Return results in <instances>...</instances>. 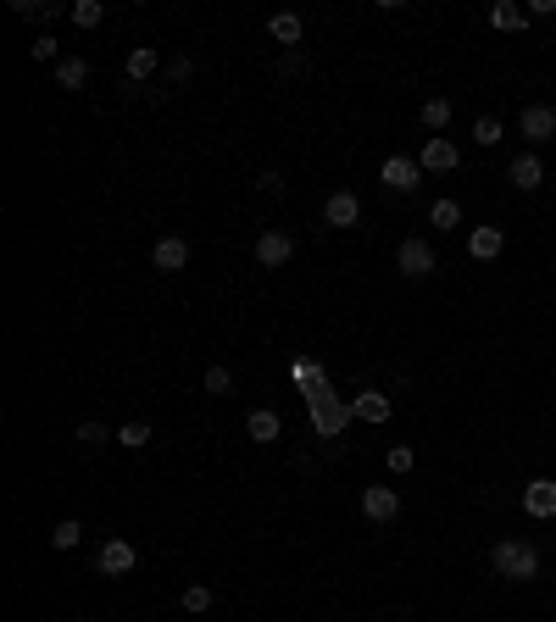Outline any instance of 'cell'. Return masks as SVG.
I'll use <instances>...</instances> for the list:
<instances>
[{
	"mask_svg": "<svg viewBox=\"0 0 556 622\" xmlns=\"http://www.w3.org/2000/svg\"><path fill=\"white\" fill-rule=\"evenodd\" d=\"M489 567H496V578L529 584V578H540V545L534 539H496L489 545Z\"/></svg>",
	"mask_w": 556,
	"mask_h": 622,
	"instance_id": "1",
	"label": "cell"
},
{
	"mask_svg": "<svg viewBox=\"0 0 556 622\" xmlns=\"http://www.w3.org/2000/svg\"><path fill=\"white\" fill-rule=\"evenodd\" d=\"M395 267H401V273L406 278H435V245H428V239H418V234H411V239H401V251H395Z\"/></svg>",
	"mask_w": 556,
	"mask_h": 622,
	"instance_id": "2",
	"label": "cell"
},
{
	"mask_svg": "<svg viewBox=\"0 0 556 622\" xmlns=\"http://www.w3.org/2000/svg\"><path fill=\"white\" fill-rule=\"evenodd\" d=\"M95 567H100V578H129L139 567V550L129 545V539H106V545L95 550Z\"/></svg>",
	"mask_w": 556,
	"mask_h": 622,
	"instance_id": "3",
	"label": "cell"
},
{
	"mask_svg": "<svg viewBox=\"0 0 556 622\" xmlns=\"http://www.w3.org/2000/svg\"><path fill=\"white\" fill-rule=\"evenodd\" d=\"M290 256H295V239L284 228H262L256 234V267H290Z\"/></svg>",
	"mask_w": 556,
	"mask_h": 622,
	"instance_id": "4",
	"label": "cell"
},
{
	"mask_svg": "<svg viewBox=\"0 0 556 622\" xmlns=\"http://www.w3.org/2000/svg\"><path fill=\"white\" fill-rule=\"evenodd\" d=\"M379 178H384V190H395V195H411L423 183V167L411 156H389L384 167H379Z\"/></svg>",
	"mask_w": 556,
	"mask_h": 622,
	"instance_id": "5",
	"label": "cell"
},
{
	"mask_svg": "<svg viewBox=\"0 0 556 622\" xmlns=\"http://www.w3.org/2000/svg\"><path fill=\"white\" fill-rule=\"evenodd\" d=\"M457 161H462V151H457L445 134H428V144L418 151V167H423V173H450Z\"/></svg>",
	"mask_w": 556,
	"mask_h": 622,
	"instance_id": "6",
	"label": "cell"
},
{
	"mask_svg": "<svg viewBox=\"0 0 556 622\" xmlns=\"http://www.w3.org/2000/svg\"><path fill=\"white\" fill-rule=\"evenodd\" d=\"M523 511L534 523H556V478H534L523 489Z\"/></svg>",
	"mask_w": 556,
	"mask_h": 622,
	"instance_id": "7",
	"label": "cell"
},
{
	"mask_svg": "<svg viewBox=\"0 0 556 622\" xmlns=\"http://www.w3.org/2000/svg\"><path fill=\"white\" fill-rule=\"evenodd\" d=\"M151 267H156V273H184V267H190V239L161 234L156 251H151Z\"/></svg>",
	"mask_w": 556,
	"mask_h": 622,
	"instance_id": "8",
	"label": "cell"
},
{
	"mask_svg": "<svg viewBox=\"0 0 556 622\" xmlns=\"http://www.w3.org/2000/svg\"><path fill=\"white\" fill-rule=\"evenodd\" d=\"M362 511L373 517V523H395V517H401V494L389 484H367L362 489Z\"/></svg>",
	"mask_w": 556,
	"mask_h": 622,
	"instance_id": "9",
	"label": "cell"
},
{
	"mask_svg": "<svg viewBox=\"0 0 556 622\" xmlns=\"http://www.w3.org/2000/svg\"><path fill=\"white\" fill-rule=\"evenodd\" d=\"M523 139H529V144H545V139H556V106H545V100L523 106Z\"/></svg>",
	"mask_w": 556,
	"mask_h": 622,
	"instance_id": "10",
	"label": "cell"
},
{
	"mask_svg": "<svg viewBox=\"0 0 556 622\" xmlns=\"http://www.w3.org/2000/svg\"><path fill=\"white\" fill-rule=\"evenodd\" d=\"M356 217H362V200L351 190H334V195L323 200V222L328 228H356Z\"/></svg>",
	"mask_w": 556,
	"mask_h": 622,
	"instance_id": "11",
	"label": "cell"
},
{
	"mask_svg": "<svg viewBox=\"0 0 556 622\" xmlns=\"http://www.w3.org/2000/svg\"><path fill=\"white\" fill-rule=\"evenodd\" d=\"M501 251H506V234H501L496 222H479V228L467 234V256H473V261H496Z\"/></svg>",
	"mask_w": 556,
	"mask_h": 622,
	"instance_id": "12",
	"label": "cell"
},
{
	"mask_svg": "<svg viewBox=\"0 0 556 622\" xmlns=\"http://www.w3.org/2000/svg\"><path fill=\"white\" fill-rule=\"evenodd\" d=\"M506 178H512V183H518V190L529 195V190H540V183H545V161L523 151V156H512V167H506Z\"/></svg>",
	"mask_w": 556,
	"mask_h": 622,
	"instance_id": "13",
	"label": "cell"
},
{
	"mask_svg": "<svg viewBox=\"0 0 556 622\" xmlns=\"http://www.w3.org/2000/svg\"><path fill=\"white\" fill-rule=\"evenodd\" d=\"M351 411H356L362 423H389V411H395V400H389L384 389H362V395L351 400Z\"/></svg>",
	"mask_w": 556,
	"mask_h": 622,
	"instance_id": "14",
	"label": "cell"
},
{
	"mask_svg": "<svg viewBox=\"0 0 556 622\" xmlns=\"http://www.w3.org/2000/svg\"><path fill=\"white\" fill-rule=\"evenodd\" d=\"M245 433H251L256 445H273L278 433H284V423H278V411H267V406H256L251 417H245Z\"/></svg>",
	"mask_w": 556,
	"mask_h": 622,
	"instance_id": "15",
	"label": "cell"
},
{
	"mask_svg": "<svg viewBox=\"0 0 556 622\" xmlns=\"http://www.w3.org/2000/svg\"><path fill=\"white\" fill-rule=\"evenodd\" d=\"M301 28H306V23H301V12H273V17H267V34H273L278 45H290V51L301 45Z\"/></svg>",
	"mask_w": 556,
	"mask_h": 622,
	"instance_id": "16",
	"label": "cell"
},
{
	"mask_svg": "<svg viewBox=\"0 0 556 622\" xmlns=\"http://www.w3.org/2000/svg\"><path fill=\"white\" fill-rule=\"evenodd\" d=\"M156 67H161V51H156V45H134V51H129V78H134V84H145Z\"/></svg>",
	"mask_w": 556,
	"mask_h": 622,
	"instance_id": "17",
	"label": "cell"
},
{
	"mask_svg": "<svg viewBox=\"0 0 556 622\" xmlns=\"http://www.w3.org/2000/svg\"><path fill=\"white\" fill-rule=\"evenodd\" d=\"M489 23H496L501 34H518L529 23V6H518V0H501V6H489Z\"/></svg>",
	"mask_w": 556,
	"mask_h": 622,
	"instance_id": "18",
	"label": "cell"
},
{
	"mask_svg": "<svg viewBox=\"0 0 556 622\" xmlns=\"http://www.w3.org/2000/svg\"><path fill=\"white\" fill-rule=\"evenodd\" d=\"M84 78H90V61L84 56H61L56 61V84L61 89H84Z\"/></svg>",
	"mask_w": 556,
	"mask_h": 622,
	"instance_id": "19",
	"label": "cell"
},
{
	"mask_svg": "<svg viewBox=\"0 0 556 622\" xmlns=\"http://www.w3.org/2000/svg\"><path fill=\"white\" fill-rule=\"evenodd\" d=\"M67 17H73L78 28H100V23H106V6H100V0H73Z\"/></svg>",
	"mask_w": 556,
	"mask_h": 622,
	"instance_id": "20",
	"label": "cell"
},
{
	"mask_svg": "<svg viewBox=\"0 0 556 622\" xmlns=\"http://www.w3.org/2000/svg\"><path fill=\"white\" fill-rule=\"evenodd\" d=\"M78 539H84V523H78V517H61V523L51 528V545L56 550H78Z\"/></svg>",
	"mask_w": 556,
	"mask_h": 622,
	"instance_id": "21",
	"label": "cell"
},
{
	"mask_svg": "<svg viewBox=\"0 0 556 622\" xmlns=\"http://www.w3.org/2000/svg\"><path fill=\"white\" fill-rule=\"evenodd\" d=\"M418 117H423V128H435V134H440L445 122H450V100H445V95H428Z\"/></svg>",
	"mask_w": 556,
	"mask_h": 622,
	"instance_id": "22",
	"label": "cell"
},
{
	"mask_svg": "<svg viewBox=\"0 0 556 622\" xmlns=\"http://www.w3.org/2000/svg\"><path fill=\"white\" fill-rule=\"evenodd\" d=\"M428 222H435V234H450V228L462 222V206H457V200H435V212H428Z\"/></svg>",
	"mask_w": 556,
	"mask_h": 622,
	"instance_id": "23",
	"label": "cell"
},
{
	"mask_svg": "<svg viewBox=\"0 0 556 622\" xmlns=\"http://www.w3.org/2000/svg\"><path fill=\"white\" fill-rule=\"evenodd\" d=\"M117 445H122V450H145V445H151V423H122V428H117Z\"/></svg>",
	"mask_w": 556,
	"mask_h": 622,
	"instance_id": "24",
	"label": "cell"
},
{
	"mask_svg": "<svg viewBox=\"0 0 556 622\" xmlns=\"http://www.w3.org/2000/svg\"><path fill=\"white\" fill-rule=\"evenodd\" d=\"M106 439H112V428H106V423H95V417H90V423H78V450H100Z\"/></svg>",
	"mask_w": 556,
	"mask_h": 622,
	"instance_id": "25",
	"label": "cell"
},
{
	"mask_svg": "<svg viewBox=\"0 0 556 622\" xmlns=\"http://www.w3.org/2000/svg\"><path fill=\"white\" fill-rule=\"evenodd\" d=\"M384 462H389V472H395V478H406V472L418 467V455H411V445H389Z\"/></svg>",
	"mask_w": 556,
	"mask_h": 622,
	"instance_id": "26",
	"label": "cell"
},
{
	"mask_svg": "<svg viewBox=\"0 0 556 622\" xmlns=\"http://www.w3.org/2000/svg\"><path fill=\"white\" fill-rule=\"evenodd\" d=\"M473 139H479V144H484V151H489V144H501V139H506V128H501V117H479V122H473Z\"/></svg>",
	"mask_w": 556,
	"mask_h": 622,
	"instance_id": "27",
	"label": "cell"
},
{
	"mask_svg": "<svg viewBox=\"0 0 556 622\" xmlns=\"http://www.w3.org/2000/svg\"><path fill=\"white\" fill-rule=\"evenodd\" d=\"M200 384H206V395H229V389H234V372H229V367H206Z\"/></svg>",
	"mask_w": 556,
	"mask_h": 622,
	"instance_id": "28",
	"label": "cell"
},
{
	"mask_svg": "<svg viewBox=\"0 0 556 622\" xmlns=\"http://www.w3.org/2000/svg\"><path fill=\"white\" fill-rule=\"evenodd\" d=\"M184 611H212V589H206V584H190V589H184Z\"/></svg>",
	"mask_w": 556,
	"mask_h": 622,
	"instance_id": "29",
	"label": "cell"
},
{
	"mask_svg": "<svg viewBox=\"0 0 556 622\" xmlns=\"http://www.w3.org/2000/svg\"><path fill=\"white\" fill-rule=\"evenodd\" d=\"M12 12H17V17H28V23H34V17H51L56 6H51V0H12Z\"/></svg>",
	"mask_w": 556,
	"mask_h": 622,
	"instance_id": "30",
	"label": "cell"
},
{
	"mask_svg": "<svg viewBox=\"0 0 556 622\" xmlns=\"http://www.w3.org/2000/svg\"><path fill=\"white\" fill-rule=\"evenodd\" d=\"M28 51H34V61H61V56H56L61 45H56V39H51V34H39V39H34V45H28Z\"/></svg>",
	"mask_w": 556,
	"mask_h": 622,
	"instance_id": "31",
	"label": "cell"
},
{
	"mask_svg": "<svg viewBox=\"0 0 556 622\" xmlns=\"http://www.w3.org/2000/svg\"><path fill=\"white\" fill-rule=\"evenodd\" d=\"M168 73H173V84H190V78H195V61H190V56H173Z\"/></svg>",
	"mask_w": 556,
	"mask_h": 622,
	"instance_id": "32",
	"label": "cell"
},
{
	"mask_svg": "<svg viewBox=\"0 0 556 622\" xmlns=\"http://www.w3.org/2000/svg\"><path fill=\"white\" fill-rule=\"evenodd\" d=\"M551 539H556V533H551Z\"/></svg>",
	"mask_w": 556,
	"mask_h": 622,
	"instance_id": "33",
	"label": "cell"
}]
</instances>
